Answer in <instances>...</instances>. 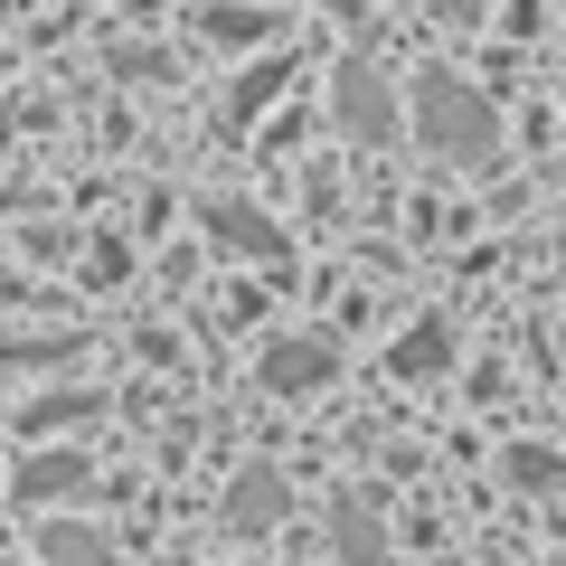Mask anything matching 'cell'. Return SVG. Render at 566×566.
<instances>
[{"label":"cell","mask_w":566,"mask_h":566,"mask_svg":"<svg viewBox=\"0 0 566 566\" xmlns=\"http://www.w3.org/2000/svg\"><path fill=\"white\" fill-rule=\"evenodd\" d=\"M208 39H218V48H255L264 39V29H274V20H264V10H255V0H218V10H208Z\"/></svg>","instance_id":"obj_10"},{"label":"cell","mask_w":566,"mask_h":566,"mask_svg":"<svg viewBox=\"0 0 566 566\" xmlns=\"http://www.w3.org/2000/svg\"><path fill=\"white\" fill-rule=\"evenodd\" d=\"M283 76H293V66H283V57H274V66H255V76H245V85H237V95H227V123H237V133H245V123H255V114H264V104H274V95H283Z\"/></svg>","instance_id":"obj_11"},{"label":"cell","mask_w":566,"mask_h":566,"mask_svg":"<svg viewBox=\"0 0 566 566\" xmlns=\"http://www.w3.org/2000/svg\"><path fill=\"white\" fill-rule=\"evenodd\" d=\"M85 453H39V463L20 472V501H57V491H85Z\"/></svg>","instance_id":"obj_9"},{"label":"cell","mask_w":566,"mask_h":566,"mask_svg":"<svg viewBox=\"0 0 566 566\" xmlns=\"http://www.w3.org/2000/svg\"><path fill=\"white\" fill-rule=\"evenodd\" d=\"M510 482L520 491H566V463L557 453H510Z\"/></svg>","instance_id":"obj_12"},{"label":"cell","mask_w":566,"mask_h":566,"mask_svg":"<svg viewBox=\"0 0 566 566\" xmlns=\"http://www.w3.org/2000/svg\"><path fill=\"white\" fill-rule=\"evenodd\" d=\"M444 359H453V322H424V331H406V340L387 349V368H397V378H434Z\"/></svg>","instance_id":"obj_7"},{"label":"cell","mask_w":566,"mask_h":566,"mask_svg":"<svg viewBox=\"0 0 566 566\" xmlns=\"http://www.w3.org/2000/svg\"><path fill=\"white\" fill-rule=\"evenodd\" d=\"M208 237L218 245H237V255H274V218H255V208H208Z\"/></svg>","instance_id":"obj_8"},{"label":"cell","mask_w":566,"mask_h":566,"mask_svg":"<svg viewBox=\"0 0 566 566\" xmlns=\"http://www.w3.org/2000/svg\"><path fill=\"white\" fill-rule=\"evenodd\" d=\"M283 510H293L283 472H237V482H227V528H237V538H264Z\"/></svg>","instance_id":"obj_4"},{"label":"cell","mask_w":566,"mask_h":566,"mask_svg":"<svg viewBox=\"0 0 566 566\" xmlns=\"http://www.w3.org/2000/svg\"><path fill=\"white\" fill-rule=\"evenodd\" d=\"M416 142L434 161H453V170H482L491 151H501V114H491V95L463 85L453 66H424L416 76Z\"/></svg>","instance_id":"obj_1"},{"label":"cell","mask_w":566,"mask_h":566,"mask_svg":"<svg viewBox=\"0 0 566 566\" xmlns=\"http://www.w3.org/2000/svg\"><path fill=\"white\" fill-rule=\"evenodd\" d=\"M39 566H114V538L85 520H57V528H39Z\"/></svg>","instance_id":"obj_6"},{"label":"cell","mask_w":566,"mask_h":566,"mask_svg":"<svg viewBox=\"0 0 566 566\" xmlns=\"http://www.w3.org/2000/svg\"><path fill=\"white\" fill-rule=\"evenodd\" d=\"M331 547H340V566H387V520L368 501H340L331 510Z\"/></svg>","instance_id":"obj_5"},{"label":"cell","mask_w":566,"mask_h":566,"mask_svg":"<svg viewBox=\"0 0 566 566\" xmlns=\"http://www.w3.org/2000/svg\"><path fill=\"white\" fill-rule=\"evenodd\" d=\"M322 10H331V20H359V0H322Z\"/></svg>","instance_id":"obj_14"},{"label":"cell","mask_w":566,"mask_h":566,"mask_svg":"<svg viewBox=\"0 0 566 566\" xmlns=\"http://www.w3.org/2000/svg\"><path fill=\"white\" fill-rule=\"evenodd\" d=\"M331 368H340L331 340H274L264 349V387L274 397H312V387H331Z\"/></svg>","instance_id":"obj_3"},{"label":"cell","mask_w":566,"mask_h":566,"mask_svg":"<svg viewBox=\"0 0 566 566\" xmlns=\"http://www.w3.org/2000/svg\"><path fill=\"white\" fill-rule=\"evenodd\" d=\"M331 114H340V133L359 142V151L397 142V123H406V104H397V76H387L378 57H340V76H331Z\"/></svg>","instance_id":"obj_2"},{"label":"cell","mask_w":566,"mask_h":566,"mask_svg":"<svg viewBox=\"0 0 566 566\" xmlns=\"http://www.w3.org/2000/svg\"><path fill=\"white\" fill-rule=\"evenodd\" d=\"M95 406H104V397H48V406H29V434H39V424H66V416L85 424V416H95Z\"/></svg>","instance_id":"obj_13"},{"label":"cell","mask_w":566,"mask_h":566,"mask_svg":"<svg viewBox=\"0 0 566 566\" xmlns=\"http://www.w3.org/2000/svg\"><path fill=\"white\" fill-rule=\"evenodd\" d=\"M472 10H482V0H453V20H472Z\"/></svg>","instance_id":"obj_15"}]
</instances>
